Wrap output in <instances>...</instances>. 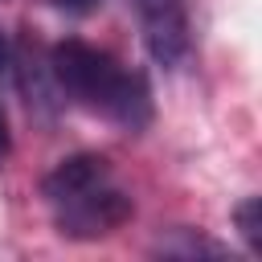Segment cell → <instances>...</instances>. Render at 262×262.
Instances as JSON below:
<instances>
[{"label":"cell","instance_id":"1","mask_svg":"<svg viewBox=\"0 0 262 262\" xmlns=\"http://www.w3.org/2000/svg\"><path fill=\"white\" fill-rule=\"evenodd\" d=\"M41 201L49 209L53 229L70 242L111 237L135 213L127 184L115 176L111 160L94 156V151H78V156L57 160L41 180Z\"/></svg>","mask_w":262,"mask_h":262},{"label":"cell","instance_id":"2","mask_svg":"<svg viewBox=\"0 0 262 262\" xmlns=\"http://www.w3.org/2000/svg\"><path fill=\"white\" fill-rule=\"evenodd\" d=\"M49 74L74 106H82L123 131H143L151 123L147 78L90 41H78V37L57 41L49 53Z\"/></svg>","mask_w":262,"mask_h":262},{"label":"cell","instance_id":"3","mask_svg":"<svg viewBox=\"0 0 262 262\" xmlns=\"http://www.w3.org/2000/svg\"><path fill=\"white\" fill-rule=\"evenodd\" d=\"M131 12L151 61L164 70H180L192 53L188 0H131Z\"/></svg>","mask_w":262,"mask_h":262},{"label":"cell","instance_id":"4","mask_svg":"<svg viewBox=\"0 0 262 262\" xmlns=\"http://www.w3.org/2000/svg\"><path fill=\"white\" fill-rule=\"evenodd\" d=\"M258 213H262V201H258V196H246V201H242V205L233 209L237 233L246 237L250 254H258V250H262V221H258Z\"/></svg>","mask_w":262,"mask_h":262},{"label":"cell","instance_id":"5","mask_svg":"<svg viewBox=\"0 0 262 262\" xmlns=\"http://www.w3.org/2000/svg\"><path fill=\"white\" fill-rule=\"evenodd\" d=\"M8 147H12V135H8V115H4V106H0V160L8 156Z\"/></svg>","mask_w":262,"mask_h":262},{"label":"cell","instance_id":"6","mask_svg":"<svg viewBox=\"0 0 262 262\" xmlns=\"http://www.w3.org/2000/svg\"><path fill=\"white\" fill-rule=\"evenodd\" d=\"M57 8H66V12H90L98 0H53Z\"/></svg>","mask_w":262,"mask_h":262},{"label":"cell","instance_id":"7","mask_svg":"<svg viewBox=\"0 0 262 262\" xmlns=\"http://www.w3.org/2000/svg\"><path fill=\"white\" fill-rule=\"evenodd\" d=\"M8 66H12V53H8V41H4V33H0V78L8 74Z\"/></svg>","mask_w":262,"mask_h":262}]
</instances>
